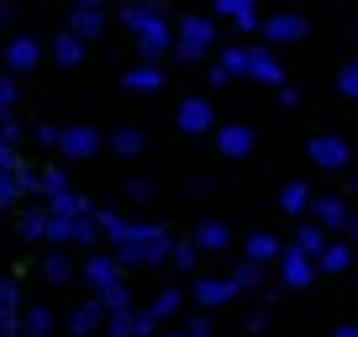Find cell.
Returning a JSON list of instances; mask_svg holds the SVG:
<instances>
[{
    "label": "cell",
    "mask_w": 358,
    "mask_h": 337,
    "mask_svg": "<svg viewBox=\"0 0 358 337\" xmlns=\"http://www.w3.org/2000/svg\"><path fill=\"white\" fill-rule=\"evenodd\" d=\"M95 222H101V232L111 237V253H116L122 269H132V264L153 269V264H169V253H174V237H169L164 227L127 222V216H116V211H95Z\"/></svg>",
    "instance_id": "6da1fadb"
},
{
    "label": "cell",
    "mask_w": 358,
    "mask_h": 337,
    "mask_svg": "<svg viewBox=\"0 0 358 337\" xmlns=\"http://www.w3.org/2000/svg\"><path fill=\"white\" fill-rule=\"evenodd\" d=\"M127 27H132V43L137 53H143V64H158V58L174 48V27L164 22V11H158V0H127Z\"/></svg>",
    "instance_id": "7a4b0ae2"
},
{
    "label": "cell",
    "mask_w": 358,
    "mask_h": 337,
    "mask_svg": "<svg viewBox=\"0 0 358 337\" xmlns=\"http://www.w3.org/2000/svg\"><path fill=\"white\" fill-rule=\"evenodd\" d=\"M211 48H216V27H211V16H185V22H179V32H174V53H179V64H201V58H211Z\"/></svg>",
    "instance_id": "3957f363"
},
{
    "label": "cell",
    "mask_w": 358,
    "mask_h": 337,
    "mask_svg": "<svg viewBox=\"0 0 358 337\" xmlns=\"http://www.w3.org/2000/svg\"><path fill=\"white\" fill-rule=\"evenodd\" d=\"M306 158H311V168H322V174H343V168L353 164V148H348L337 132H322V137L306 143Z\"/></svg>",
    "instance_id": "277c9868"
},
{
    "label": "cell",
    "mask_w": 358,
    "mask_h": 337,
    "mask_svg": "<svg viewBox=\"0 0 358 337\" xmlns=\"http://www.w3.org/2000/svg\"><path fill=\"white\" fill-rule=\"evenodd\" d=\"M174 122H179V132H185V137L216 132V111H211V101H206V95H185V101H179V111H174Z\"/></svg>",
    "instance_id": "5b68a950"
},
{
    "label": "cell",
    "mask_w": 358,
    "mask_h": 337,
    "mask_svg": "<svg viewBox=\"0 0 358 337\" xmlns=\"http://www.w3.org/2000/svg\"><path fill=\"white\" fill-rule=\"evenodd\" d=\"M101 153V132L95 127H64L58 132V158H69V164H85V158Z\"/></svg>",
    "instance_id": "8992f818"
},
{
    "label": "cell",
    "mask_w": 358,
    "mask_h": 337,
    "mask_svg": "<svg viewBox=\"0 0 358 337\" xmlns=\"http://www.w3.org/2000/svg\"><path fill=\"white\" fill-rule=\"evenodd\" d=\"M306 32H311V22H306L301 11H274L258 37H264V43H306Z\"/></svg>",
    "instance_id": "52a82bcc"
},
{
    "label": "cell",
    "mask_w": 358,
    "mask_h": 337,
    "mask_svg": "<svg viewBox=\"0 0 358 337\" xmlns=\"http://www.w3.org/2000/svg\"><path fill=\"white\" fill-rule=\"evenodd\" d=\"M311 274H316V259L290 243V248H285V259H280V285H285V290H306Z\"/></svg>",
    "instance_id": "ba28073f"
},
{
    "label": "cell",
    "mask_w": 358,
    "mask_h": 337,
    "mask_svg": "<svg viewBox=\"0 0 358 337\" xmlns=\"http://www.w3.org/2000/svg\"><path fill=\"white\" fill-rule=\"evenodd\" d=\"M190 295H195V306H206V311H216V306H227V301H237V280L227 274V280H216V274H206V280H195L190 285Z\"/></svg>",
    "instance_id": "9c48e42d"
},
{
    "label": "cell",
    "mask_w": 358,
    "mask_h": 337,
    "mask_svg": "<svg viewBox=\"0 0 358 337\" xmlns=\"http://www.w3.org/2000/svg\"><path fill=\"white\" fill-rule=\"evenodd\" d=\"M0 337H22V290L11 274H0Z\"/></svg>",
    "instance_id": "30bf717a"
},
{
    "label": "cell",
    "mask_w": 358,
    "mask_h": 337,
    "mask_svg": "<svg viewBox=\"0 0 358 337\" xmlns=\"http://www.w3.org/2000/svg\"><path fill=\"white\" fill-rule=\"evenodd\" d=\"M85 285L95 295L111 290V285H122V264H116V253H90V259H85Z\"/></svg>",
    "instance_id": "8fae6325"
},
{
    "label": "cell",
    "mask_w": 358,
    "mask_h": 337,
    "mask_svg": "<svg viewBox=\"0 0 358 337\" xmlns=\"http://www.w3.org/2000/svg\"><path fill=\"white\" fill-rule=\"evenodd\" d=\"M248 79H258V85H285V69L274 64V53H268L264 43H248Z\"/></svg>",
    "instance_id": "7c38bea8"
},
{
    "label": "cell",
    "mask_w": 358,
    "mask_h": 337,
    "mask_svg": "<svg viewBox=\"0 0 358 337\" xmlns=\"http://www.w3.org/2000/svg\"><path fill=\"white\" fill-rule=\"evenodd\" d=\"M43 64V43H37V37H11V43H6V69H11V74H27V69H37Z\"/></svg>",
    "instance_id": "4fadbf2b"
},
{
    "label": "cell",
    "mask_w": 358,
    "mask_h": 337,
    "mask_svg": "<svg viewBox=\"0 0 358 337\" xmlns=\"http://www.w3.org/2000/svg\"><path fill=\"white\" fill-rule=\"evenodd\" d=\"M216 16H227L237 32H264V16L253 0H216Z\"/></svg>",
    "instance_id": "5bb4252c"
},
{
    "label": "cell",
    "mask_w": 358,
    "mask_h": 337,
    "mask_svg": "<svg viewBox=\"0 0 358 337\" xmlns=\"http://www.w3.org/2000/svg\"><path fill=\"white\" fill-rule=\"evenodd\" d=\"M311 222L327 227V232H348V222H353V211H348V201H337V195H322V201H311Z\"/></svg>",
    "instance_id": "9a60e30c"
},
{
    "label": "cell",
    "mask_w": 358,
    "mask_h": 337,
    "mask_svg": "<svg viewBox=\"0 0 358 337\" xmlns=\"http://www.w3.org/2000/svg\"><path fill=\"white\" fill-rule=\"evenodd\" d=\"M216 148H222V158H248L253 153V127H237V122L216 127Z\"/></svg>",
    "instance_id": "2e32d148"
},
{
    "label": "cell",
    "mask_w": 358,
    "mask_h": 337,
    "mask_svg": "<svg viewBox=\"0 0 358 337\" xmlns=\"http://www.w3.org/2000/svg\"><path fill=\"white\" fill-rule=\"evenodd\" d=\"M243 259L258 264V269H264V264H280V259H285V243H280V237H268V232H253V237L243 243Z\"/></svg>",
    "instance_id": "e0dca14e"
},
{
    "label": "cell",
    "mask_w": 358,
    "mask_h": 337,
    "mask_svg": "<svg viewBox=\"0 0 358 337\" xmlns=\"http://www.w3.org/2000/svg\"><path fill=\"white\" fill-rule=\"evenodd\" d=\"M106 306H101V295H95V301H85V306H74V311H69V332L74 337H95V327L106 322Z\"/></svg>",
    "instance_id": "ac0fdd59"
},
{
    "label": "cell",
    "mask_w": 358,
    "mask_h": 337,
    "mask_svg": "<svg viewBox=\"0 0 358 337\" xmlns=\"http://www.w3.org/2000/svg\"><path fill=\"white\" fill-rule=\"evenodd\" d=\"M69 32L85 37V43H95V37L106 32V11H95V6H74V16H69Z\"/></svg>",
    "instance_id": "d6986e66"
},
{
    "label": "cell",
    "mask_w": 358,
    "mask_h": 337,
    "mask_svg": "<svg viewBox=\"0 0 358 337\" xmlns=\"http://www.w3.org/2000/svg\"><path fill=\"white\" fill-rule=\"evenodd\" d=\"M190 243L201 248V253H227V248H232V232H227V222H201Z\"/></svg>",
    "instance_id": "ffe728a7"
},
{
    "label": "cell",
    "mask_w": 358,
    "mask_h": 337,
    "mask_svg": "<svg viewBox=\"0 0 358 337\" xmlns=\"http://www.w3.org/2000/svg\"><path fill=\"white\" fill-rule=\"evenodd\" d=\"M122 85L132 95H158V90H164V74H158V64H137V69H127Z\"/></svg>",
    "instance_id": "44dd1931"
},
{
    "label": "cell",
    "mask_w": 358,
    "mask_h": 337,
    "mask_svg": "<svg viewBox=\"0 0 358 337\" xmlns=\"http://www.w3.org/2000/svg\"><path fill=\"white\" fill-rule=\"evenodd\" d=\"M53 58H58V69H79L85 64V37H74L64 27V32H58V43H53Z\"/></svg>",
    "instance_id": "7402d4cb"
},
{
    "label": "cell",
    "mask_w": 358,
    "mask_h": 337,
    "mask_svg": "<svg viewBox=\"0 0 358 337\" xmlns=\"http://www.w3.org/2000/svg\"><path fill=\"white\" fill-rule=\"evenodd\" d=\"M316 269H322V274L353 269V243H327V248H322V259H316Z\"/></svg>",
    "instance_id": "603a6c76"
},
{
    "label": "cell",
    "mask_w": 358,
    "mask_h": 337,
    "mask_svg": "<svg viewBox=\"0 0 358 337\" xmlns=\"http://www.w3.org/2000/svg\"><path fill=\"white\" fill-rule=\"evenodd\" d=\"M280 211H285V216H295V222H306V211H311V190H306L301 180L285 185V190H280Z\"/></svg>",
    "instance_id": "cb8c5ba5"
},
{
    "label": "cell",
    "mask_w": 358,
    "mask_h": 337,
    "mask_svg": "<svg viewBox=\"0 0 358 337\" xmlns=\"http://www.w3.org/2000/svg\"><path fill=\"white\" fill-rule=\"evenodd\" d=\"M16 232H22L27 243H43L48 237V206H27L22 222H16Z\"/></svg>",
    "instance_id": "d4e9b609"
},
{
    "label": "cell",
    "mask_w": 358,
    "mask_h": 337,
    "mask_svg": "<svg viewBox=\"0 0 358 337\" xmlns=\"http://www.w3.org/2000/svg\"><path fill=\"white\" fill-rule=\"evenodd\" d=\"M295 248H301V253H311V259H322V248H327V227L301 222V227H295Z\"/></svg>",
    "instance_id": "484cf974"
},
{
    "label": "cell",
    "mask_w": 358,
    "mask_h": 337,
    "mask_svg": "<svg viewBox=\"0 0 358 337\" xmlns=\"http://www.w3.org/2000/svg\"><path fill=\"white\" fill-rule=\"evenodd\" d=\"M43 280H53V285H69L74 280V259H69V253H43Z\"/></svg>",
    "instance_id": "4316f807"
},
{
    "label": "cell",
    "mask_w": 358,
    "mask_h": 337,
    "mask_svg": "<svg viewBox=\"0 0 358 337\" xmlns=\"http://www.w3.org/2000/svg\"><path fill=\"white\" fill-rule=\"evenodd\" d=\"M106 327H111V337H137V327H143V311H137V306H127V311H111V316H106Z\"/></svg>",
    "instance_id": "83f0119b"
},
{
    "label": "cell",
    "mask_w": 358,
    "mask_h": 337,
    "mask_svg": "<svg viewBox=\"0 0 358 337\" xmlns=\"http://www.w3.org/2000/svg\"><path fill=\"white\" fill-rule=\"evenodd\" d=\"M179 306H185V295H179V290H158L153 306H148V316H153V322H169V316H179Z\"/></svg>",
    "instance_id": "f1b7e54d"
},
{
    "label": "cell",
    "mask_w": 358,
    "mask_h": 337,
    "mask_svg": "<svg viewBox=\"0 0 358 337\" xmlns=\"http://www.w3.org/2000/svg\"><path fill=\"white\" fill-rule=\"evenodd\" d=\"M53 332V316L43 311V306H32V311H22V337H48Z\"/></svg>",
    "instance_id": "f546056e"
},
{
    "label": "cell",
    "mask_w": 358,
    "mask_h": 337,
    "mask_svg": "<svg viewBox=\"0 0 358 337\" xmlns=\"http://www.w3.org/2000/svg\"><path fill=\"white\" fill-rule=\"evenodd\" d=\"M111 148L122 158H137L143 153V132H137V127H122V132H111Z\"/></svg>",
    "instance_id": "4dcf8cb0"
},
{
    "label": "cell",
    "mask_w": 358,
    "mask_h": 337,
    "mask_svg": "<svg viewBox=\"0 0 358 337\" xmlns=\"http://www.w3.org/2000/svg\"><path fill=\"white\" fill-rule=\"evenodd\" d=\"M169 264H174L179 274H190L195 264H201V248H195V243H174V253H169Z\"/></svg>",
    "instance_id": "1f68e13d"
},
{
    "label": "cell",
    "mask_w": 358,
    "mask_h": 337,
    "mask_svg": "<svg viewBox=\"0 0 358 337\" xmlns=\"http://www.w3.org/2000/svg\"><path fill=\"white\" fill-rule=\"evenodd\" d=\"M232 280H237V290H264V269H258V264H237L232 269Z\"/></svg>",
    "instance_id": "d6a6232c"
},
{
    "label": "cell",
    "mask_w": 358,
    "mask_h": 337,
    "mask_svg": "<svg viewBox=\"0 0 358 337\" xmlns=\"http://www.w3.org/2000/svg\"><path fill=\"white\" fill-rule=\"evenodd\" d=\"M43 195H48V201L69 195V168H43Z\"/></svg>",
    "instance_id": "836d02e7"
},
{
    "label": "cell",
    "mask_w": 358,
    "mask_h": 337,
    "mask_svg": "<svg viewBox=\"0 0 358 337\" xmlns=\"http://www.w3.org/2000/svg\"><path fill=\"white\" fill-rule=\"evenodd\" d=\"M216 64H222V69H227V74H232V79H237V74H248V43H237V48H227V53H222V58H216Z\"/></svg>",
    "instance_id": "e575fe53"
},
{
    "label": "cell",
    "mask_w": 358,
    "mask_h": 337,
    "mask_svg": "<svg viewBox=\"0 0 358 337\" xmlns=\"http://www.w3.org/2000/svg\"><path fill=\"white\" fill-rule=\"evenodd\" d=\"M22 137H27V127L16 122V111L0 116V143H6V148H22Z\"/></svg>",
    "instance_id": "d590c367"
},
{
    "label": "cell",
    "mask_w": 358,
    "mask_h": 337,
    "mask_svg": "<svg viewBox=\"0 0 358 337\" xmlns=\"http://www.w3.org/2000/svg\"><path fill=\"white\" fill-rule=\"evenodd\" d=\"M101 306L106 311H127V306H132V290H127V285H111V290H101Z\"/></svg>",
    "instance_id": "8d00e7d4"
},
{
    "label": "cell",
    "mask_w": 358,
    "mask_h": 337,
    "mask_svg": "<svg viewBox=\"0 0 358 337\" xmlns=\"http://www.w3.org/2000/svg\"><path fill=\"white\" fill-rule=\"evenodd\" d=\"M337 90H343L348 101H358V64H348L343 74H337Z\"/></svg>",
    "instance_id": "74e56055"
},
{
    "label": "cell",
    "mask_w": 358,
    "mask_h": 337,
    "mask_svg": "<svg viewBox=\"0 0 358 337\" xmlns=\"http://www.w3.org/2000/svg\"><path fill=\"white\" fill-rule=\"evenodd\" d=\"M16 111V79H0V116Z\"/></svg>",
    "instance_id": "f35d334b"
},
{
    "label": "cell",
    "mask_w": 358,
    "mask_h": 337,
    "mask_svg": "<svg viewBox=\"0 0 358 337\" xmlns=\"http://www.w3.org/2000/svg\"><path fill=\"white\" fill-rule=\"evenodd\" d=\"M127 201H137V206L153 201V185H148V180H127Z\"/></svg>",
    "instance_id": "ab89813d"
},
{
    "label": "cell",
    "mask_w": 358,
    "mask_h": 337,
    "mask_svg": "<svg viewBox=\"0 0 358 337\" xmlns=\"http://www.w3.org/2000/svg\"><path fill=\"white\" fill-rule=\"evenodd\" d=\"M58 132H64V127H32V137L43 148H53V153H58Z\"/></svg>",
    "instance_id": "60d3db41"
},
{
    "label": "cell",
    "mask_w": 358,
    "mask_h": 337,
    "mask_svg": "<svg viewBox=\"0 0 358 337\" xmlns=\"http://www.w3.org/2000/svg\"><path fill=\"white\" fill-rule=\"evenodd\" d=\"M185 337H211V322H206V316H190V322H185Z\"/></svg>",
    "instance_id": "b9f144b4"
},
{
    "label": "cell",
    "mask_w": 358,
    "mask_h": 337,
    "mask_svg": "<svg viewBox=\"0 0 358 337\" xmlns=\"http://www.w3.org/2000/svg\"><path fill=\"white\" fill-rule=\"evenodd\" d=\"M343 237H348V243H358V216L348 222V232H343Z\"/></svg>",
    "instance_id": "7bdbcfd3"
},
{
    "label": "cell",
    "mask_w": 358,
    "mask_h": 337,
    "mask_svg": "<svg viewBox=\"0 0 358 337\" xmlns=\"http://www.w3.org/2000/svg\"><path fill=\"white\" fill-rule=\"evenodd\" d=\"M11 22V0H0V27Z\"/></svg>",
    "instance_id": "ee69618b"
},
{
    "label": "cell",
    "mask_w": 358,
    "mask_h": 337,
    "mask_svg": "<svg viewBox=\"0 0 358 337\" xmlns=\"http://www.w3.org/2000/svg\"><path fill=\"white\" fill-rule=\"evenodd\" d=\"M332 337H358V327H337V332Z\"/></svg>",
    "instance_id": "f6af8a7d"
},
{
    "label": "cell",
    "mask_w": 358,
    "mask_h": 337,
    "mask_svg": "<svg viewBox=\"0 0 358 337\" xmlns=\"http://www.w3.org/2000/svg\"><path fill=\"white\" fill-rule=\"evenodd\" d=\"M74 6H95V11H101V6H106V0H74Z\"/></svg>",
    "instance_id": "bcb514c9"
},
{
    "label": "cell",
    "mask_w": 358,
    "mask_h": 337,
    "mask_svg": "<svg viewBox=\"0 0 358 337\" xmlns=\"http://www.w3.org/2000/svg\"><path fill=\"white\" fill-rule=\"evenodd\" d=\"M164 337H185V327H179V332H164Z\"/></svg>",
    "instance_id": "7dc6e473"
},
{
    "label": "cell",
    "mask_w": 358,
    "mask_h": 337,
    "mask_svg": "<svg viewBox=\"0 0 358 337\" xmlns=\"http://www.w3.org/2000/svg\"><path fill=\"white\" fill-rule=\"evenodd\" d=\"M353 195H358V180H353Z\"/></svg>",
    "instance_id": "c3c4849f"
},
{
    "label": "cell",
    "mask_w": 358,
    "mask_h": 337,
    "mask_svg": "<svg viewBox=\"0 0 358 337\" xmlns=\"http://www.w3.org/2000/svg\"><path fill=\"white\" fill-rule=\"evenodd\" d=\"M0 211H6V201H0Z\"/></svg>",
    "instance_id": "681fc988"
}]
</instances>
